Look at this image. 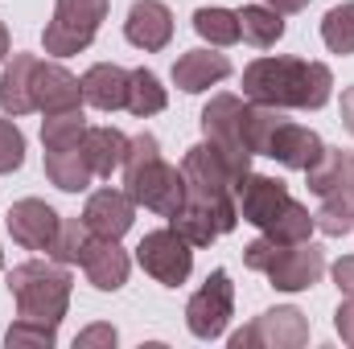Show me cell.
<instances>
[{"label":"cell","instance_id":"cell-1","mask_svg":"<svg viewBox=\"0 0 354 349\" xmlns=\"http://www.w3.org/2000/svg\"><path fill=\"white\" fill-rule=\"evenodd\" d=\"M334 74L326 62H301V58H256L243 70V99L260 107H301L317 111L330 103Z\"/></svg>","mask_w":354,"mask_h":349},{"label":"cell","instance_id":"cell-2","mask_svg":"<svg viewBox=\"0 0 354 349\" xmlns=\"http://www.w3.org/2000/svg\"><path fill=\"white\" fill-rule=\"evenodd\" d=\"M124 185H128V197L145 210H157V214H174L177 206L185 201V177L181 169L161 161V144L157 136L140 132L136 140H128V157H124Z\"/></svg>","mask_w":354,"mask_h":349},{"label":"cell","instance_id":"cell-3","mask_svg":"<svg viewBox=\"0 0 354 349\" xmlns=\"http://www.w3.org/2000/svg\"><path fill=\"white\" fill-rule=\"evenodd\" d=\"M71 271L62 263H41L29 259L8 271V292L17 300V312L25 321H41V325H58L71 308Z\"/></svg>","mask_w":354,"mask_h":349},{"label":"cell","instance_id":"cell-4","mask_svg":"<svg viewBox=\"0 0 354 349\" xmlns=\"http://www.w3.org/2000/svg\"><path fill=\"white\" fill-rule=\"evenodd\" d=\"M243 263L252 271H260L272 279V288L280 292H305L326 275V255L313 243H272L256 239L243 247Z\"/></svg>","mask_w":354,"mask_h":349},{"label":"cell","instance_id":"cell-5","mask_svg":"<svg viewBox=\"0 0 354 349\" xmlns=\"http://www.w3.org/2000/svg\"><path fill=\"white\" fill-rule=\"evenodd\" d=\"M103 17H107V0H58L54 21L46 25V54H58V58L83 54L95 41Z\"/></svg>","mask_w":354,"mask_h":349},{"label":"cell","instance_id":"cell-6","mask_svg":"<svg viewBox=\"0 0 354 349\" xmlns=\"http://www.w3.org/2000/svg\"><path fill=\"white\" fill-rule=\"evenodd\" d=\"M243 119H248V103L235 94H214L202 111V136L206 144H214L239 173H252V152L243 140Z\"/></svg>","mask_w":354,"mask_h":349},{"label":"cell","instance_id":"cell-7","mask_svg":"<svg viewBox=\"0 0 354 349\" xmlns=\"http://www.w3.org/2000/svg\"><path fill=\"white\" fill-rule=\"evenodd\" d=\"M231 317H235V288H231V275L218 267V271H210L206 283L189 296V304H185V325H189L194 337L214 341V337L227 333V321H231Z\"/></svg>","mask_w":354,"mask_h":349},{"label":"cell","instance_id":"cell-8","mask_svg":"<svg viewBox=\"0 0 354 349\" xmlns=\"http://www.w3.org/2000/svg\"><path fill=\"white\" fill-rule=\"evenodd\" d=\"M136 259H140V267H145L157 283L181 288V283L189 279V271H194V247L177 235L174 226H165V230H149V235L140 239Z\"/></svg>","mask_w":354,"mask_h":349},{"label":"cell","instance_id":"cell-9","mask_svg":"<svg viewBox=\"0 0 354 349\" xmlns=\"http://www.w3.org/2000/svg\"><path fill=\"white\" fill-rule=\"evenodd\" d=\"M235 206H239V218H243V222H252V226L268 230L276 218L288 214L292 193H288V185L276 181V177L248 173L239 185H235Z\"/></svg>","mask_w":354,"mask_h":349},{"label":"cell","instance_id":"cell-10","mask_svg":"<svg viewBox=\"0 0 354 349\" xmlns=\"http://www.w3.org/2000/svg\"><path fill=\"white\" fill-rule=\"evenodd\" d=\"M305 341H309V321H305L297 308H272V312H264L256 325L231 333V349H252V346L301 349Z\"/></svg>","mask_w":354,"mask_h":349},{"label":"cell","instance_id":"cell-11","mask_svg":"<svg viewBox=\"0 0 354 349\" xmlns=\"http://www.w3.org/2000/svg\"><path fill=\"white\" fill-rule=\"evenodd\" d=\"M4 222H8L12 243H21L25 251H50L54 239H58V226H62V218L54 214V206H46V201H37V197L12 201Z\"/></svg>","mask_w":354,"mask_h":349},{"label":"cell","instance_id":"cell-12","mask_svg":"<svg viewBox=\"0 0 354 349\" xmlns=\"http://www.w3.org/2000/svg\"><path fill=\"white\" fill-rule=\"evenodd\" d=\"M124 37L145 50V54H157L174 41V12L161 4V0H136L128 8V21H124Z\"/></svg>","mask_w":354,"mask_h":349},{"label":"cell","instance_id":"cell-13","mask_svg":"<svg viewBox=\"0 0 354 349\" xmlns=\"http://www.w3.org/2000/svg\"><path fill=\"white\" fill-rule=\"evenodd\" d=\"M132 218H136V201L128 197V189H99L87 197V210H83V222L91 226L95 239H124L132 230Z\"/></svg>","mask_w":354,"mask_h":349},{"label":"cell","instance_id":"cell-14","mask_svg":"<svg viewBox=\"0 0 354 349\" xmlns=\"http://www.w3.org/2000/svg\"><path fill=\"white\" fill-rule=\"evenodd\" d=\"M83 103V83L58 66V62H37L33 70V107L46 111V115H58V111H75Z\"/></svg>","mask_w":354,"mask_h":349},{"label":"cell","instance_id":"cell-15","mask_svg":"<svg viewBox=\"0 0 354 349\" xmlns=\"http://www.w3.org/2000/svg\"><path fill=\"white\" fill-rule=\"evenodd\" d=\"M326 152V144H322V136L313 132V128H301V123H280L276 132H272V140H268V157L272 161H280L284 169H309V165H317V157Z\"/></svg>","mask_w":354,"mask_h":349},{"label":"cell","instance_id":"cell-16","mask_svg":"<svg viewBox=\"0 0 354 349\" xmlns=\"http://www.w3.org/2000/svg\"><path fill=\"white\" fill-rule=\"evenodd\" d=\"M128 267L132 263H128V251H120V239H95L83 259L91 288H99V292H120L128 283Z\"/></svg>","mask_w":354,"mask_h":349},{"label":"cell","instance_id":"cell-17","mask_svg":"<svg viewBox=\"0 0 354 349\" xmlns=\"http://www.w3.org/2000/svg\"><path fill=\"white\" fill-rule=\"evenodd\" d=\"M231 74V62H227V54H210V50H189V54H181L174 62V83L185 94H198V90L214 87V83H223Z\"/></svg>","mask_w":354,"mask_h":349},{"label":"cell","instance_id":"cell-18","mask_svg":"<svg viewBox=\"0 0 354 349\" xmlns=\"http://www.w3.org/2000/svg\"><path fill=\"white\" fill-rule=\"evenodd\" d=\"M79 83H83V103L99 111H120L128 103V70L115 62H95Z\"/></svg>","mask_w":354,"mask_h":349},{"label":"cell","instance_id":"cell-19","mask_svg":"<svg viewBox=\"0 0 354 349\" xmlns=\"http://www.w3.org/2000/svg\"><path fill=\"white\" fill-rule=\"evenodd\" d=\"M33 70H37V58L33 54H12V62L4 66V74H0V107L8 115L37 111L33 107Z\"/></svg>","mask_w":354,"mask_h":349},{"label":"cell","instance_id":"cell-20","mask_svg":"<svg viewBox=\"0 0 354 349\" xmlns=\"http://www.w3.org/2000/svg\"><path fill=\"white\" fill-rule=\"evenodd\" d=\"M83 152H87L95 177H111L115 169H124L128 136H124L120 128H87V136H83Z\"/></svg>","mask_w":354,"mask_h":349},{"label":"cell","instance_id":"cell-21","mask_svg":"<svg viewBox=\"0 0 354 349\" xmlns=\"http://www.w3.org/2000/svg\"><path fill=\"white\" fill-rule=\"evenodd\" d=\"M46 177L62 189V193H83L91 185V169L87 152H83V144L79 148H62V152H46Z\"/></svg>","mask_w":354,"mask_h":349},{"label":"cell","instance_id":"cell-22","mask_svg":"<svg viewBox=\"0 0 354 349\" xmlns=\"http://www.w3.org/2000/svg\"><path fill=\"white\" fill-rule=\"evenodd\" d=\"M239 37L268 50V46H276L284 37V17L276 8H268V4H243L239 8Z\"/></svg>","mask_w":354,"mask_h":349},{"label":"cell","instance_id":"cell-23","mask_svg":"<svg viewBox=\"0 0 354 349\" xmlns=\"http://www.w3.org/2000/svg\"><path fill=\"white\" fill-rule=\"evenodd\" d=\"M165 103H169V94L161 87V79L153 74V70H128V111L136 115V119H149V115H157V111H165Z\"/></svg>","mask_w":354,"mask_h":349},{"label":"cell","instance_id":"cell-24","mask_svg":"<svg viewBox=\"0 0 354 349\" xmlns=\"http://www.w3.org/2000/svg\"><path fill=\"white\" fill-rule=\"evenodd\" d=\"M87 136V119L83 111H58V115H46L41 119V144L46 152H62V148H79Z\"/></svg>","mask_w":354,"mask_h":349},{"label":"cell","instance_id":"cell-25","mask_svg":"<svg viewBox=\"0 0 354 349\" xmlns=\"http://www.w3.org/2000/svg\"><path fill=\"white\" fill-rule=\"evenodd\" d=\"M305 177H309V189H313L317 197L342 189L346 177H351V152H342V148H326V152L317 157V165L305 169Z\"/></svg>","mask_w":354,"mask_h":349},{"label":"cell","instance_id":"cell-26","mask_svg":"<svg viewBox=\"0 0 354 349\" xmlns=\"http://www.w3.org/2000/svg\"><path fill=\"white\" fill-rule=\"evenodd\" d=\"M95 243V235H91V226L83 218H62V226H58V239H54V247H50V259L62 263V267H71V263H83L87 259V247Z\"/></svg>","mask_w":354,"mask_h":349},{"label":"cell","instance_id":"cell-27","mask_svg":"<svg viewBox=\"0 0 354 349\" xmlns=\"http://www.w3.org/2000/svg\"><path fill=\"white\" fill-rule=\"evenodd\" d=\"M313 222H317L326 235H334V239L346 235V230H354V189L351 185L326 193V197H322V210L313 214Z\"/></svg>","mask_w":354,"mask_h":349},{"label":"cell","instance_id":"cell-28","mask_svg":"<svg viewBox=\"0 0 354 349\" xmlns=\"http://www.w3.org/2000/svg\"><path fill=\"white\" fill-rule=\"evenodd\" d=\"M194 29L210 46H235L239 41V12H231V8H198Z\"/></svg>","mask_w":354,"mask_h":349},{"label":"cell","instance_id":"cell-29","mask_svg":"<svg viewBox=\"0 0 354 349\" xmlns=\"http://www.w3.org/2000/svg\"><path fill=\"white\" fill-rule=\"evenodd\" d=\"M284 123L280 107H260V103H248V119H243V140H248V152L252 157H268V140L272 132Z\"/></svg>","mask_w":354,"mask_h":349},{"label":"cell","instance_id":"cell-30","mask_svg":"<svg viewBox=\"0 0 354 349\" xmlns=\"http://www.w3.org/2000/svg\"><path fill=\"white\" fill-rule=\"evenodd\" d=\"M313 214L301 206V201H292L288 206V214L284 218H276L272 226L264 230V239H272V243H309V235H313Z\"/></svg>","mask_w":354,"mask_h":349},{"label":"cell","instance_id":"cell-31","mask_svg":"<svg viewBox=\"0 0 354 349\" xmlns=\"http://www.w3.org/2000/svg\"><path fill=\"white\" fill-rule=\"evenodd\" d=\"M322 37H326V46H330L334 54H342V58L354 54V4H338V8L326 12Z\"/></svg>","mask_w":354,"mask_h":349},{"label":"cell","instance_id":"cell-32","mask_svg":"<svg viewBox=\"0 0 354 349\" xmlns=\"http://www.w3.org/2000/svg\"><path fill=\"white\" fill-rule=\"evenodd\" d=\"M54 341H58V325H41V321H25V317L4 333V346L8 349H25V346L50 349Z\"/></svg>","mask_w":354,"mask_h":349},{"label":"cell","instance_id":"cell-33","mask_svg":"<svg viewBox=\"0 0 354 349\" xmlns=\"http://www.w3.org/2000/svg\"><path fill=\"white\" fill-rule=\"evenodd\" d=\"M25 165V136L12 119H0V173H17Z\"/></svg>","mask_w":354,"mask_h":349},{"label":"cell","instance_id":"cell-34","mask_svg":"<svg viewBox=\"0 0 354 349\" xmlns=\"http://www.w3.org/2000/svg\"><path fill=\"white\" fill-rule=\"evenodd\" d=\"M75 346L79 349H95V346H115V329H111V325H91L87 333H79V337H75Z\"/></svg>","mask_w":354,"mask_h":349},{"label":"cell","instance_id":"cell-35","mask_svg":"<svg viewBox=\"0 0 354 349\" xmlns=\"http://www.w3.org/2000/svg\"><path fill=\"white\" fill-rule=\"evenodd\" d=\"M334 325H338L342 341H346V346H354V296L342 304V308H338V312H334Z\"/></svg>","mask_w":354,"mask_h":349},{"label":"cell","instance_id":"cell-36","mask_svg":"<svg viewBox=\"0 0 354 349\" xmlns=\"http://www.w3.org/2000/svg\"><path fill=\"white\" fill-rule=\"evenodd\" d=\"M334 279H338V288H342V292H351V296H354V259L338 263V267H334Z\"/></svg>","mask_w":354,"mask_h":349},{"label":"cell","instance_id":"cell-37","mask_svg":"<svg viewBox=\"0 0 354 349\" xmlns=\"http://www.w3.org/2000/svg\"><path fill=\"white\" fill-rule=\"evenodd\" d=\"M342 123H346V132L354 136V87L342 90Z\"/></svg>","mask_w":354,"mask_h":349},{"label":"cell","instance_id":"cell-38","mask_svg":"<svg viewBox=\"0 0 354 349\" xmlns=\"http://www.w3.org/2000/svg\"><path fill=\"white\" fill-rule=\"evenodd\" d=\"M268 8H276V12H280V17H284V12H301V8H309V0H264Z\"/></svg>","mask_w":354,"mask_h":349},{"label":"cell","instance_id":"cell-39","mask_svg":"<svg viewBox=\"0 0 354 349\" xmlns=\"http://www.w3.org/2000/svg\"><path fill=\"white\" fill-rule=\"evenodd\" d=\"M4 54H8V29H4V21H0V62H4Z\"/></svg>","mask_w":354,"mask_h":349},{"label":"cell","instance_id":"cell-40","mask_svg":"<svg viewBox=\"0 0 354 349\" xmlns=\"http://www.w3.org/2000/svg\"><path fill=\"white\" fill-rule=\"evenodd\" d=\"M346 185L354 189V157H351V177H346Z\"/></svg>","mask_w":354,"mask_h":349},{"label":"cell","instance_id":"cell-41","mask_svg":"<svg viewBox=\"0 0 354 349\" xmlns=\"http://www.w3.org/2000/svg\"><path fill=\"white\" fill-rule=\"evenodd\" d=\"M0 267H4V251H0Z\"/></svg>","mask_w":354,"mask_h":349}]
</instances>
